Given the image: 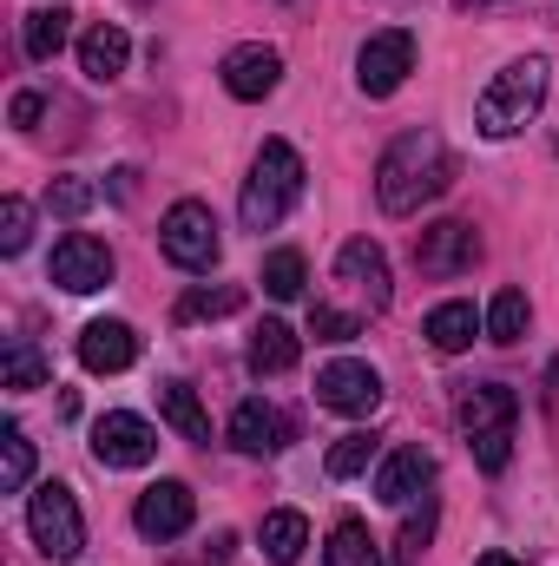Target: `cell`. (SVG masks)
I'll return each mask as SVG.
<instances>
[{
  "label": "cell",
  "mask_w": 559,
  "mask_h": 566,
  "mask_svg": "<svg viewBox=\"0 0 559 566\" xmlns=\"http://www.w3.org/2000/svg\"><path fill=\"white\" fill-rule=\"evenodd\" d=\"M428 488H434V454H421V448H395L376 468V501H389V507H409Z\"/></svg>",
  "instance_id": "e0dca14e"
},
{
  "label": "cell",
  "mask_w": 559,
  "mask_h": 566,
  "mask_svg": "<svg viewBox=\"0 0 559 566\" xmlns=\"http://www.w3.org/2000/svg\"><path fill=\"white\" fill-rule=\"evenodd\" d=\"M66 33H73V13H66V7H33L27 27H20V46H27V60L46 66V60L66 46Z\"/></svg>",
  "instance_id": "7402d4cb"
},
{
  "label": "cell",
  "mask_w": 559,
  "mask_h": 566,
  "mask_svg": "<svg viewBox=\"0 0 559 566\" xmlns=\"http://www.w3.org/2000/svg\"><path fill=\"white\" fill-rule=\"evenodd\" d=\"M27 481H33V441H27V428L20 422H7L0 428V488L20 494Z\"/></svg>",
  "instance_id": "83f0119b"
},
{
  "label": "cell",
  "mask_w": 559,
  "mask_h": 566,
  "mask_svg": "<svg viewBox=\"0 0 559 566\" xmlns=\"http://www.w3.org/2000/svg\"><path fill=\"white\" fill-rule=\"evenodd\" d=\"M415 73V33L409 27H389V33H369L362 53H356V86L369 99H389L402 93V80Z\"/></svg>",
  "instance_id": "8992f818"
},
{
  "label": "cell",
  "mask_w": 559,
  "mask_h": 566,
  "mask_svg": "<svg viewBox=\"0 0 559 566\" xmlns=\"http://www.w3.org/2000/svg\"><path fill=\"white\" fill-rule=\"evenodd\" d=\"M369 461H376V434H362V428H356V434H342V441L329 448V461H323V468H329V481H349V474H362Z\"/></svg>",
  "instance_id": "f546056e"
},
{
  "label": "cell",
  "mask_w": 559,
  "mask_h": 566,
  "mask_svg": "<svg viewBox=\"0 0 559 566\" xmlns=\"http://www.w3.org/2000/svg\"><path fill=\"white\" fill-rule=\"evenodd\" d=\"M158 416L178 428L184 441H198V448L211 441V416H204V402L191 396V382H165V389H158Z\"/></svg>",
  "instance_id": "603a6c76"
},
{
  "label": "cell",
  "mask_w": 559,
  "mask_h": 566,
  "mask_svg": "<svg viewBox=\"0 0 559 566\" xmlns=\"http://www.w3.org/2000/svg\"><path fill=\"white\" fill-rule=\"evenodd\" d=\"M527 323H534V303H527V290H500L494 303H487V343H500V349H514L520 336H527Z\"/></svg>",
  "instance_id": "d4e9b609"
},
{
  "label": "cell",
  "mask_w": 559,
  "mask_h": 566,
  "mask_svg": "<svg viewBox=\"0 0 559 566\" xmlns=\"http://www.w3.org/2000/svg\"><path fill=\"white\" fill-rule=\"evenodd\" d=\"M244 310V290L238 283H198L178 296V323H218V316H238Z\"/></svg>",
  "instance_id": "cb8c5ba5"
},
{
  "label": "cell",
  "mask_w": 559,
  "mask_h": 566,
  "mask_svg": "<svg viewBox=\"0 0 559 566\" xmlns=\"http://www.w3.org/2000/svg\"><path fill=\"white\" fill-rule=\"evenodd\" d=\"M80 363H86L93 376H119V369H133V363H139V329L119 323V316L86 323V329H80Z\"/></svg>",
  "instance_id": "4fadbf2b"
},
{
  "label": "cell",
  "mask_w": 559,
  "mask_h": 566,
  "mask_svg": "<svg viewBox=\"0 0 559 566\" xmlns=\"http://www.w3.org/2000/svg\"><path fill=\"white\" fill-rule=\"evenodd\" d=\"M231 448H238V454H283V448H289V422H283L264 396H251V402H238V416H231Z\"/></svg>",
  "instance_id": "ac0fdd59"
},
{
  "label": "cell",
  "mask_w": 559,
  "mask_h": 566,
  "mask_svg": "<svg viewBox=\"0 0 559 566\" xmlns=\"http://www.w3.org/2000/svg\"><path fill=\"white\" fill-rule=\"evenodd\" d=\"M454 7H494V0H454Z\"/></svg>",
  "instance_id": "8d00e7d4"
},
{
  "label": "cell",
  "mask_w": 559,
  "mask_h": 566,
  "mask_svg": "<svg viewBox=\"0 0 559 566\" xmlns=\"http://www.w3.org/2000/svg\"><path fill=\"white\" fill-rule=\"evenodd\" d=\"M454 422L467 428V441L474 434H494V428H514L520 422V396L507 382H467L461 402H454Z\"/></svg>",
  "instance_id": "9a60e30c"
},
{
  "label": "cell",
  "mask_w": 559,
  "mask_h": 566,
  "mask_svg": "<svg viewBox=\"0 0 559 566\" xmlns=\"http://www.w3.org/2000/svg\"><path fill=\"white\" fill-rule=\"evenodd\" d=\"M447 185H454V151H447V139L434 126L402 133L376 165V198H382L389 218H415L421 205H434Z\"/></svg>",
  "instance_id": "6da1fadb"
},
{
  "label": "cell",
  "mask_w": 559,
  "mask_h": 566,
  "mask_svg": "<svg viewBox=\"0 0 559 566\" xmlns=\"http://www.w3.org/2000/svg\"><path fill=\"white\" fill-rule=\"evenodd\" d=\"M323 560H329V566H382V554H376V534H369L362 521H336V534H329Z\"/></svg>",
  "instance_id": "4316f807"
},
{
  "label": "cell",
  "mask_w": 559,
  "mask_h": 566,
  "mask_svg": "<svg viewBox=\"0 0 559 566\" xmlns=\"http://www.w3.org/2000/svg\"><path fill=\"white\" fill-rule=\"evenodd\" d=\"M547 80H553V66H547L540 53H527V60L500 66V73H494V86H487V93H481V106H474V126H481L487 139H514V133L547 106Z\"/></svg>",
  "instance_id": "3957f363"
},
{
  "label": "cell",
  "mask_w": 559,
  "mask_h": 566,
  "mask_svg": "<svg viewBox=\"0 0 559 566\" xmlns=\"http://www.w3.org/2000/svg\"><path fill=\"white\" fill-rule=\"evenodd\" d=\"M27 238H33V205H27V198H7V205H0V251L20 258Z\"/></svg>",
  "instance_id": "836d02e7"
},
{
  "label": "cell",
  "mask_w": 559,
  "mask_h": 566,
  "mask_svg": "<svg viewBox=\"0 0 559 566\" xmlns=\"http://www.w3.org/2000/svg\"><path fill=\"white\" fill-rule=\"evenodd\" d=\"M474 566H520V560H514V554H481Z\"/></svg>",
  "instance_id": "d590c367"
},
{
  "label": "cell",
  "mask_w": 559,
  "mask_h": 566,
  "mask_svg": "<svg viewBox=\"0 0 559 566\" xmlns=\"http://www.w3.org/2000/svg\"><path fill=\"white\" fill-rule=\"evenodd\" d=\"M27 534H33V547L46 560H60V566L86 554V521H80V501H73L66 481H40L27 494Z\"/></svg>",
  "instance_id": "277c9868"
},
{
  "label": "cell",
  "mask_w": 559,
  "mask_h": 566,
  "mask_svg": "<svg viewBox=\"0 0 559 566\" xmlns=\"http://www.w3.org/2000/svg\"><path fill=\"white\" fill-rule=\"evenodd\" d=\"M0 382H7L13 396H27V389H46V382H53V363H46V356H40L27 336H13V343H7V363H0Z\"/></svg>",
  "instance_id": "484cf974"
},
{
  "label": "cell",
  "mask_w": 559,
  "mask_h": 566,
  "mask_svg": "<svg viewBox=\"0 0 559 566\" xmlns=\"http://www.w3.org/2000/svg\"><path fill=\"white\" fill-rule=\"evenodd\" d=\"M53 283L73 290V296L106 290V283H113V251H106L99 238H86V231H66V238L53 244Z\"/></svg>",
  "instance_id": "30bf717a"
},
{
  "label": "cell",
  "mask_w": 559,
  "mask_h": 566,
  "mask_svg": "<svg viewBox=\"0 0 559 566\" xmlns=\"http://www.w3.org/2000/svg\"><path fill=\"white\" fill-rule=\"evenodd\" d=\"M158 251L178 264V271H211L218 258H224V238H218V218H211V205H198V198H178L171 211H165V224H158Z\"/></svg>",
  "instance_id": "5b68a950"
},
{
  "label": "cell",
  "mask_w": 559,
  "mask_h": 566,
  "mask_svg": "<svg viewBox=\"0 0 559 566\" xmlns=\"http://www.w3.org/2000/svg\"><path fill=\"white\" fill-rule=\"evenodd\" d=\"M296 356H303V343H296V329L289 323H257L251 329V349H244V363H251V376H289L296 369Z\"/></svg>",
  "instance_id": "ffe728a7"
},
{
  "label": "cell",
  "mask_w": 559,
  "mask_h": 566,
  "mask_svg": "<svg viewBox=\"0 0 559 566\" xmlns=\"http://www.w3.org/2000/svg\"><path fill=\"white\" fill-rule=\"evenodd\" d=\"M126 60H133L126 27H119V20H93L86 40H80V73H86L93 86H113V80L126 73Z\"/></svg>",
  "instance_id": "2e32d148"
},
{
  "label": "cell",
  "mask_w": 559,
  "mask_h": 566,
  "mask_svg": "<svg viewBox=\"0 0 559 566\" xmlns=\"http://www.w3.org/2000/svg\"><path fill=\"white\" fill-rule=\"evenodd\" d=\"M487 329V316L474 310V303H434L428 310V323H421V336L441 349V356H461V349H474V336Z\"/></svg>",
  "instance_id": "d6986e66"
},
{
  "label": "cell",
  "mask_w": 559,
  "mask_h": 566,
  "mask_svg": "<svg viewBox=\"0 0 559 566\" xmlns=\"http://www.w3.org/2000/svg\"><path fill=\"white\" fill-rule=\"evenodd\" d=\"M316 402H323V409H336V416H349V422H362V416H376V409H382V376H376L369 363L342 356V363L316 369Z\"/></svg>",
  "instance_id": "ba28073f"
},
{
  "label": "cell",
  "mask_w": 559,
  "mask_h": 566,
  "mask_svg": "<svg viewBox=\"0 0 559 566\" xmlns=\"http://www.w3.org/2000/svg\"><path fill=\"white\" fill-rule=\"evenodd\" d=\"M191 514H198L191 488H184V481H158V488H145V494H139L133 527H139L145 541H178V534L191 527Z\"/></svg>",
  "instance_id": "7c38bea8"
},
{
  "label": "cell",
  "mask_w": 559,
  "mask_h": 566,
  "mask_svg": "<svg viewBox=\"0 0 559 566\" xmlns=\"http://www.w3.org/2000/svg\"><path fill=\"white\" fill-rule=\"evenodd\" d=\"M481 264V231L467 218H441V224H421L415 238V271L421 277H461Z\"/></svg>",
  "instance_id": "52a82bcc"
},
{
  "label": "cell",
  "mask_w": 559,
  "mask_h": 566,
  "mask_svg": "<svg viewBox=\"0 0 559 566\" xmlns=\"http://www.w3.org/2000/svg\"><path fill=\"white\" fill-rule=\"evenodd\" d=\"M93 454H99V468H145L158 454V428L133 409H113L93 422Z\"/></svg>",
  "instance_id": "9c48e42d"
},
{
  "label": "cell",
  "mask_w": 559,
  "mask_h": 566,
  "mask_svg": "<svg viewBox=\"0 0 559 566\" xmlns=\"http://www.w3.org/2000/svg\"><path fill=\"white\" fill-rule=\"evenodd\" d=\"M257 541H264V560L271 566H296L303 560V547H309V521H303L296 507H277V514H264Z\"/></svg>",
  "instance_id": "44dd1931"
},
{
  "label": "cell",
  "mask_w": 559,
  "mask_h": 566,
  "mask_svg": "<svg viewBox=\"0 0 559 566\" xmlns=\"http://www.w3.org/2000/svg\"><path fill=\"white\" fill-rule=\"evenodd\" d=\"M46 205H53L60 218H80V211L99 205V185H93V178H53V185H46Z\"/></svg>",
  "instance_id": "4dcf8cb0"
},
{
  "label": "cell",
  "mask_w": 559,
  "mask_h": 566,
  "mask_svg": "<svg viewBox=\"0 0 559 566\" xmlns=\"http://www.w3.org/2000/svg\"><path fill=\"white\" fill-rule=\"evenodd\" d=\"M428 541H434V501L421 494V514H409V527H402V541H395V566H415L428 554Z\"/></svg>",
  "instance_id": "d6a6232c"
},
{
  "label": "cell",
  "mask_w": 559,
  "mask_h": 566,
  "mask_svg": "<svg viewBox=\"0 0 559 566\" xmlns=\"http://www.w3.org/2000/svg\"><path fill=\"white\" fill-rule=\"evenodd\" d=\"M303 283H309L303 251H271V258H264V290H271L277 303H296V296H303Z\"/></svg>",
  "instance_id": "f1b7e54d"
},
{
  "label": "cell",
  "mask_w": 559,
  "mask_h": 566,
  "mask_svg": "<svg viewBox=\"0 0 559 566\" xmlns=\"http://www.w3.org/2000/svg\"><path fill=\"white\" fill-rule=\"evenodd\" d=\"M33 119H40V93H20V99H13V126L33 133Z\"/></svg>",
  "instance_id": "e575fe53"
},
{
  "label": "cell",
  "mask_w": 559,
  "mask_h": 566,
  "mask_svg": "<svg viewBox=\"0 0 559 566\" xmlns=\"http://www.w3.org/2000/svg\"><path fill=\"white\" fill-rule=\"evenodd\" d=\"M296 198H303V158H296V145L289 139H264L257 165H251V178H244V198H238L244 231H277Z\"/></svg>",
  "instance_id": "7a4b0ae2"
},
{
  "label": "cell",
  "mask_w": 559,
  "mask_h": 566,
  "mask_svg": "<svg viewBox=\"0 0 559 566\" xmlns=\"http://www.w3.org/2000/svg\"><path fill=\"white\" fill-rule=\"evenodd\" d=\"M309 336H316V343H356V336H362V316L329 310V303H309Z\"/></svg>",
  "instance_id": "1f68e13d"
},
{
  "label": "cell",
  "mask_w": 559,
  "mask_h": 566,
  "mask_svg": "<svg viewBox=\"0 0 559 566\" xmlns=\"http://www.w3.org/2000/svg\"><path fill=\"white\" fill-rule=\"evenodd\" d=\"M218 80H224V93L231 99H271L283 86V53L277 46H231L224 53V66H218Z\"/></svg>",
  "instance_id": "8fae6325"
},
{
  "label": "cell",
  "mask_w": 559,
  "mask_h": 566,
  "mask_svg": "<svg viewBox=\"0 0 559 566\" xmlns=\"http://www.w3.org/2000/svg\"><path fill=\"white\" fill-rule=\"evenodd\" d=\"M336 277L349 283L369 310H389V296H395V283H389V258H382V244H369V238H349V244L336 251Z\"/></svg>",
  "instance_id": "5bb4252c"
}]
</instances>
